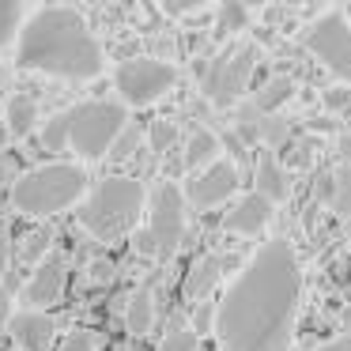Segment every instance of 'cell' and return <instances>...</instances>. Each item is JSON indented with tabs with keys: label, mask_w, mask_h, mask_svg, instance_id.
<instances>
[{
	"label": "cell",
	"mask_w": 351,
	"mask_h": 351,
	"mask_svg": "<svg viewBox=\"0 0 351 351\" xmlns=\"http://www.w3.org/2000/svg\"><path fill=\"white\" fill-rule=\"evenodd\" d=\"M298 302L302 268L295 250L287 238H268L215 302V340L223 351H291Z\"/></svg>",
	"instance_id": "6da1fadb"
},
{
	"label": "cell",
	"mask_w": 351,
	"mask_h": 351,
	"mask_svg": "<svg viewBox=\"0 0 351 351\" xmlns=\"http://www.w3.org/2000/svg\"><path fill=\"white\" fill-rule=\"evenodd\" d=\"M16 61L31 72L57 80H95L106 72V53L84 12L69 4L31 8L16 42Z\"/></svg>",
	"instance_id": "7a4b0ae2"
},
{
	"label": "cell",
	"mask_w": 351,
	"mask_h": 351,
	"mask_svg": "<svg viewBox=\"0 0 351 351\" xmlns=\"http://www.w3.org/2000/svg\"><path fill=\"white\" fill-rule=\"evenodd\" d=\"M129 125L121 102H106V99H91V102H76V106L53 114L46 125L38 129V140L46 152H72L84 162H99L114 152L117 136Z\"/></svg>",
	"instance_id": "3957f363"
},
{
	"label": "cell",
	"mask_w": 351,
	"mask_h": 351,
	"mask_svg": "<svg viewBox=\"0 0 351 351\" xmlns=\"http://www.w3.org/2000/svg\"><path fill=\"white\" fill-rule=\"evenodd\" d=\"M144 208H147L144 182H140V178L114 174V178H102V182L87 193V200L80 204L76 215H80V227L91 238H99V242H117V238H125L136 227Z\"/></svg>",
	"instance_id": "277c9868"
},
{
	"label": "cell",
	"mask_w": 351,
	"mask_h": 351,
	"mask_svg": "<svg viewBox=\"0 0 351 351\" xmlns=\"http://www.w3.org/2000/svg\"><path fill=\"white\" fill-rule=\"evenodd\" d=\"M87 170L80 162H46L19 174V182L8 189L12 208L23 215H57L87 200Z\"/></svg>",
	"instance_id": "5b68a950"
},
{
	"label": "cell",
	"mask_w": 351,
	"mask_h": 351,
	"mask_svg": "<svg viewBox=\"0 0 351 351\" xmlns=\"http://www.w3.org/2000/svg\"><path fill=\"white\" fill-rule=\"evenodd\" d=\"M178 84V69L170 61H159V57H132V61H121V69L114 72V87L121 106L144 110L152 102H159L167 91H174Z\"/></svg>",
	"instance_id": "8992f818"
},
{
	"label": "cell",
	"mask_w": 351,
	"mask_h": 351,
	"mask_svg": "<svg viewBox=\"0 0 351 351\" xmlns=\"http://www.w3.org/2000/svg\"><path fill=\"white\" fill-rule=\"evenodd\" d=\"M147 238L155 245V261H170L185 238V193L174 182H159L147 197Z\"/></svg>",
	"instance_id": "52a82bcc"
},
{
	"label": "cell",
	"mask_w": 351,
	"mask_h": 351,
	"mask_svg": "<svg viewBox=\"0 0 351 351\" xmlns=\"http://www.w3.org/2000/svg\"><path fill=\"white\" fill-rule=\"evenodd\" d=\"M302 42L332 76L351 84V23L343 12H325L321 19H313L306 27Z\"/></svg>",
	"instance_id": "ba28073f"
},
{
	"label": "cell",
	"mask_w": 351,
	"mask_h": 351,
	"mask_svg": "<svg viewBox=\"0 0 351 351\" xmlns=\"http://www.w3.org/2000/svg\"><path fill=\"white\" fill-rule=\"evenodd\" d=\"M253 64H257V46H238L234 53L215 57L204 72V95L215 106L238 102L245 91V84H250V76H253Z\"/></svg>",
	"instance_id": "9c48e42d"
},
{
	"label": "cell",
	"mask_w": 351,
	"mask_h": 351,
	"mask_svg": "<svg viewBox=\"0 0 351 351\" xmlns=\"http://www.w3.org/2000/svg\"><path fill=\"white\" fill-rule=\"evenodd\" d=\"M64 287H69V261L61 253H49L27 276L23 291H19V302H23V310H46V306L61 302Z\"/></svg>",
	"instance_id": "30bf717a"
},
{
	"label": "cell",
	"mask_w": 351,
	"mask_h": 351,
	"mask_svg": "<svg viewBox=\"0 0 351 351\" xmlns=\"http://www.w3.org/2000/svg\"><path fill=\"white\" fill-rule=\"evenodd\" d=\"M234 189H238V167L230 159H219L185 182V200L193 208H215L227 197H234Z\"/></svg>",
	"instance_id": "8fae6325"
},
{
	"label": "cell",
	"mask_w": 351,
	"mask_h": 351,
	"mask_svg": "<svg viewBox=\"0 0 351 351\" xmlns=\"http://www.w3.org/2000/svg\"><path fill=\"white\" fill-rule=\"evenodd\" d=\"M8 336L19 351H49L53 348V336H57V325L42 310H16L8 321Z\"/></svg>",
	"instance_id": "7c38bea8"
},
{
	"label": "cell",
	"mask_w": 351,
	"mask_h": 351,
	"mask_svg": "<svg viewBox=\"0 0 351 351\" xmlns=\"http://www.w3.org/2000/svg\"><path fill=\"white\" fill-rule=\"evenodd\" d=\"M272 212H276V204H272V200H265L261 193H245V197H242V200H238V204L227 212L223 227H227L230 234L257 238L261 230H265L268 223H272Z\"/></svg>",
	"instance_id": "4fadbf2b"
},
{
	"label": "cell",
	"mask_w": 351,
	"mask_h": 351,
	"mask_svg": "<svg viewBox=\"0 0 351 351\" xmlns=\"http://www.w3.org/2000/svg\"><path fill=\"white\" fill-rule=\"evenodd\" d=\"M219 276H223V261L219 257H197L189 265V272H185V283H182V295H185V302H193V306H200L208 295L215 291V283H219Z\"/></svg>",
	"instance_id": "5bb4252c"
},
{
	"label": "cell",
	"mask_w": 351,
	"mask_h": 351,
	"mask_svg": "<svg viewBox=\"0 0 351 351\" xmlns=\"http://www.w3.org/2000/svg\"><path fill=\"white\" fill-rule=\"evenodd\" d=\"M265 200H272V204H280V200H287L291 193V182H287V170L280 167V162L272 159V152H265L257 159V189Z\"/></svg>",
	"instance_id": "9a60e30c"
},
{
	"label": "cell",
	"mask_w": 351,
	"mask_h": 351,
	"mask_svg": "<svg viewBox=\"0 0 351 351\" xmlns=\"http://www.w3.org/2000/svg\"><path fill=\"white\" fill-rule=\"evenodd\" d=\"M212 162H219V136L208 132V129H197L189 140H185L182 167L193 170V174H200V170H208Z\"/></svg>",
	"instance_id": "2e32d148"
},
{
	"label": "cell",
	"mask_w": 351,
	"mask_h": 351,
	"mask_svg": "<svg viewBox=\"0 0 351 351\" xmlns=\"http://www.w3.org/2000/svg\"><path fill=\"white\" fill-rule=\"evenodd\" d=\"M4 125H8V136H16V140L31 136V129L38 125V102L31 95H8V102H4Z\"/></svg>",
	"instance_id": "e0dca14e"
},
{
	"label": "cell",
	"mask_w": 351,
	"mask_h": 351,
	"mask_svg": "<svg viewBox=\"0 0 351 351\" xmlns=\"http://www.w3.org/2000/svg\"><path fill=\"white\" fill-rule=\"evenodd\" d=\"M155 325V295L147 287H136L125 302V328L129 336H147Z\"/></svg>",
	"instance_id": "ac0fdd59"
},
{
	"label": "cell",
	"mask_w": 351,
	"mask_h": 351,
	"mask_svg": "<svg viewBox=\"0 0 351 351\" xmlns=\"http://www.w3.org/2000/svg\"><path fill=\"white\" fill-rule=\"evenodd\" d=\"M27 16H31V8H27V4H19V0H0V53L19 42Z\"/></svg>",
	"instance_id": "d6986e66"
},
{
	"label": "cell",
	"mask_w": 351,
	"mask_h": 351,
	"mask_svg": "<svg viewBox=\"0 0 351 351\" xmlns=\"http://www.w3.org/2000/svg\"><path fill=\"white\" fill-rule=\"evenodd\" d=\"M291 91H295V84H291L287 76H272L257 95H253V110H257V114H272L276 106H283V102L291 99Z\"/></svg>",
	"instance_id": "ffe728a7"
},
{
	"label": "cell",
	"mask_w": 351,
	"mask_h": 351,
	"mask_svg": "<svg viewBox=\"0 0 351 351\" xmlns=\"http://www.w3.org/2000/svg\"><path fill=\"white\" fill-rule=\"evenodd\" d=\"M245 27H250V8L245 4H238V0L219 4V12H215V38H230V34L245 31Z\"/></svg>",
	"instance_id": "44dd1931"
},
{
	"label": "cell",
	"mask_w": 351,
	"mask_h": 351,
	"mask_svg": "<svg viewBox=\"0 0 351 351\" xmlns=\"http://www.w3.org/2000/svg\"><path fill=\"white\" fill-rule=\"evenodd\" d=\"M197 348H200V336L189 325H170V332L159 343V351H197Z\"/></svg>",
	"instance_id": "7402d4cb"
},
{
	"label": "cell",
	"mask_w": 351,
	"mask_h": 351,
	"mask_svg": "<svg viewBox=\"0 0 351 351\" xmlns=\"http://www.w3.org/2000/svg\"><path fill=\"white\" fill-rule=\"evenodd\" d=\"M332 208L340 215H351V162L340 167L332 178Z\"/></svg>",
	"instance_id": "603a6c76"
},
{
	"label": "cell",
	"mask_w": 351,
	"mask_h": 351,
	"mask_svg": "<svg viewBox=\"0 0 351 351\" xmlns=\"http://www.w3.org/2000/svg\"><path fill=\"white\" fill-rule=\"evenodd\" d=\"M147 140H152V152H159V155L170 152V147H174V140H178V125L167 121V117H162V121H152Z\"/></svg>",
	"instance_id": "cb8c5ba5"
},
{
	"label": "cell",
	"mask_w": 351,
	"mask_h": 351,
	"mask_svg": "<svg viewBox=\"0 0 351 351\" xmlns=\"http://www.w3.org/2000/svg\"><path fill=\"white\" fill-rule=\"evenodd\" d=\"M61 351H99V336H95L91 328H72V332L64 336Z\"/></svg>",
	"instance_id": "d4e9b609"
},
{
	"label": "cell",
	"mask_w": 351,
	"mask_h": 351,
	"mask_svg": "<svg viewBox=\"0 0 351 351\" xmlns=\"http://www.w3.org/2000/svg\"><path fill=\"white\" fill-rule=\"evenodd\" d=\"M189 328H193L197 336L215 332V302H200V306H193V321H189Z\"/></svg>",
	"instance_id": "484cf974"
},
{
	"label": "cell",
	"mask_w": 351,
	"mask_h": 351,
	"mask_svg": "<svg viewBox=\"0 0 351 351\" xmlns=\"http://www.w3.org/2000/svg\"><path fill=\"white\" fill-rule=\"evenodd\" d=\"M136 144H140V129H136V125H125V132L117 136V144H114V152H110V159H129V155L136 152Z\"/></svg>",
	"instance_id": "4316f807"
},
{
	"label": "cell",
	"mask_w": 351,
	"mask_h": 351,
	"mask_svg": "<svg viewBox=\"0 0 351 351\" xmlns=\"http://www.w3.org/2000/svg\"><path fill=\"white\" fill-rule=\"evenodd\" d=\"M8 265H12V223L0 219V283H4Z\"/></svg>",
	"instance_id": "83f0119b"
},
{
	"label": "cell",
	"mask_w": 351,
	"mask_h": 351,
	"mask_svg": "<svg viewBox=\"0 0 351 351\" xmlns=\"http://www.w3.org/2000/svg\"><path fill=\"white\" fill-rule=\"evenodd\" d=\"M114 272L117 268L110 265V261H91V265H87V283H110Z\"/></svg>",
	"instance_id": "f1b7e54d"
},
{
	"label": "cell",
	"mask_w": 351,
	"mask_h": 351,
	"mask_svg": "<svg viewBox=\"0 0 351 351\" xmlns=\"http://www.w3.org/2000/svg\"><path fill=\"white\" fill-rule=\"evenodd\" d=\"M200 8H204L200 0H162L167 16H189V12H200Z\"/></svg>",
	"instance_id": "f546056e"
},
{
	"label": "cell",
	"mask_w": 351,
	"mask_h": 351,
	"mask_svg": "<svg viewBox=\"0 0 351 351\" xmlns=\"http://www.w3.org/2000/svg\"><path fill=\"white\" fill-rule=\"evenodd\" d=\"M19 182V170H16V159L12 155H0V185H16Z\"/></svg>",
	"instance_id": "4dcf8cb0"
},
{
	"label": "cell",
	"mask_w": 351,
	"mask_h": 351,
	"mask_svg": "<svg viewBox=\"0 0 351 351\" xmlns=\"http://www.w3.org/2000/svg\"><path fill=\"white\" fill-rule=\"evenodd\" d=\"M348 102H351V95L343 91V87H332V91H325V106L340 110V106H348Z\"/></svg>",
	"instance_id": "1f68e13d"
},
{
	"label": "cell",
	"mask_w": 351,
	"mask_h": 351,
	"mask_svg": "<svg viewBox=\"0 0 351 351\" xmlns=\"http://www.w3.org/2000/svg\"><path fill=\"white\" fill-rule=\"evenodd\" d=\"M310 351H351V336H336V340L317 343V348H310Z\"/></svg>",
	"instance_id": "d6a6232c"
},
{
	"label": "cell",
	"mask_w": 351,
	"mask_h": 351,
	"mask_svg": "<svg viewBox=\"0 0 351 351\" xmlns=\"http://www.w3.org/2000/svg\"><path fill=\"white\" fill-rule=\"evenodd\" d=\"M12 313H16L12 310V291L0 283V321H12Z\"/></svg>",
	"instance_id": "836d02e7"
},
{
	"label": "cell",
	"mask_w": 351,
	"mask_h": 351,
	"mask_svg": "<svg viewBox=\"0 0 351 351\" xmlns=\"http://www.w3.org/2000/svg\"><path fill=\"white\" fill-rule=\"evenodd\" d=\"M132 242H136V253H140V257H155V245H152V238H147V230H140Z\"/></svg>",
	"instance_id": "e575fe53"
},
{
	"label": "cell",
	"mask_w": 351,
	"mask_h": 351,
	"mask_svg": "<svg viewBox=\"0 0 351 351\" xmlns=\"http://www.w3.org/2000/svg\"><path fill=\"white\" fill-rule=\"evenodd\" d=\"M12 80H16V69L0 61V91H8V87H12Z\"/></svg>",
	"instance_id": "d590c367"
},
{
	"label": "cell",
	"mask_w": 351,
	"mask_h": 351,
	"mask_svg": "<svg viewBox=\"0 0 351 351\" xmlns=\"http://www.w3.org/2000/svg\"><path fill=\"white\" fill-rule=\"evenodd\" d=\"M8 144V125H4V117H0V147Z\"/></svg>",
	"instance_id": "8d00e7d4"
},
{
	"label": "cell",
	"mask_w": 351,
	"mask_h": 351,
	"mask_svg": "<svg viewBox=\"0 0 351 351\" xmlns=\"http://www.w3.org/2000/svg\"><path fill=\"white\" fill-rule=\"evenodd\" d=\"M110 351H132V348H129V343H117V348H110Z\"/></svg>",
	"instance_id": "74e56055"
},
{
	"label": "cell",
	"mask_w": 351,
	"mask_h": 351,
	"mask_svg": "<svg viewBox=\"0 0 351 351\" xmlns=\"http://www.w3.org/2000/svg\"><path fill=\"white\" fill-rule=\"evenodd\" d=\"M343 16H348V23H351V4H348V12H343Z\"/></svg>",
	"instance_id": "f35d334b"
}]
</instances>
